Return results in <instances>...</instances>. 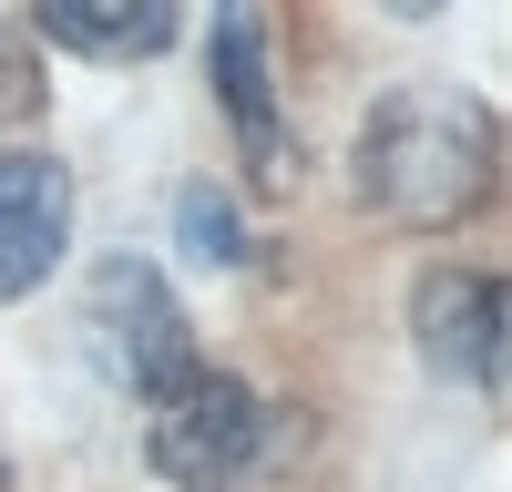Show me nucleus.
<instances>
[{"instance_id": "1", "label": "nucleus", "mask_w": 512, "mask_h": 492, "mask_svg": "<svg viewBox=\"0 0 512 492\" xmlns=\"http://www.w3.org/2000/svg\"><path fill=\"white\" fill-rule=\"evenodd\" d=\"M492 195V113L441 82H400L359 123V205L390 226H451Z\"/></svg>"}, {"instance_id": "2", "label": "nucleus", "mask_w": 512, "mask_h": 492, "mask_svg": "<svg viewBox=\"0 0 512 492\" xmlns=\"http://www.w3.org/2000/svg\"><path fill=\"white\" fill-rule=\"evenodd\" d=\"M82 328H93V359H103L134 400H175L195 369H205V359H195V328H185V308H175V287H164V267H144V257H113V267L93 277Z\"/></svg>"}, {"instance_id": "3", "label": "nucleus", "mask_w": 512, "mask_h": 492, "mask_svg": "<svg viewBox=\"0 0 512 492\" xmlns=\"http://www.w3.org/2000/svg\"><path fill=\"white\" fill-rule=\"evenodd\" d=\"M154 472L185 482V492H236L256 472V451H267V410H256L246 380H226V369H195V380L175 400H154Z\"/></svg>"}, {"instance_id": "4", "label": "nucleus", "mask_w": 512, "mask_h": 492, "mask_svg": "<svg viewBox=\"0 0 512 492\" xmlns=\"http://www.w3.org/2000/svg\"><path fill=\"white\" fill-rule=\"evenodd\" d=\"M410 339L420 359L461 390H502V277L482 267H431L410 298Z\"/></svg>"}, {"instance_id": "5", "label": "nucleus", "mask_w": 512, "mask_h": 492, "mask_svg": "<svg viewBox=\"0 0 512 492\" xmlns=\"http://www.w3.org/2000/svg\"><path fill=\"white\" fill-rule=\"evenodd\" d=\"M72 236V175L52 154H0V308L52 277Z\"/></svg>"}, {"instance_id": "6", "label": "nucleus", "mask_w": 512, "mask_h": 492, "mask_svg": "<svg viewBox=\"0 0 512 492\" xmlns=\"http://www.w3.org/2000/svg\"><path fill=\"white\" fill-rule=\"evenodd\" d=\"M205 72H216V93H226V113H236L246 175H256V185H287V134H277V82H267V31H256V11H216Z\"/></svg>"}, {"instance_id": "7", "label": "nucleus", "mask_w": 512, "mask_h": 492, "mask_svg": "<svg viewBox=\"0 0 512 492\" xmlns=\"http://www.w3.org/2000/svg\"><path fill=\"white\" fill-rule=\"evenodd\" d=\"M31 31L62 41V52H93V62H154L185 31V11L175 0H41Z\"/></svg>"}, {"instance_id": "8", "label": "nucleus", "mask_w": 512, "mask_h": 492, "mask_svg": "<svg viewBox=\"0 0 512 492\" xmlns=\"http://www.w3.org/2000/svg\"><path fill=\"white\" fill-rule=\"evenodd\" d=\"M175 236H185V257H205V267H236L246 257V226H236V205L216 185H185L175 195Z\"/></svg>"}]
</instances>
